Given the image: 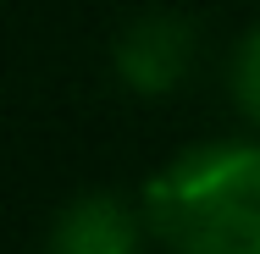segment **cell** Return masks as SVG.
Listing matches in <instances>:
<instances>
[{
  "mask_svg": "<svg viewBox=\"0 0 260 254\" xmlns=\"http://www.w3.org/2000/svg\"><path fill=\"white\" fill-rule=\"evenodd\" d=\"M144 221L172 254H260V144L216 138L172 155L144 188Z\"/></svg>",
  "mask_w": 260,
  "mask_h": 254,
  "instance_id": "cell-1",
  "label": "cell"
},
{
  "mask_svg": "<svg viewBox=\"0 0 260 254\" xmlns=\"http://www.w3.org/2000/svg\"><path fill=\"white\" fill-rule=\"evenodd\" d=\"M111 66H116V83L133 94H150V100L172 94L194 72V28L172 11H144L122 28Z\"/></svg>",
  "mask_w": 260,
  "mask_h": 254,
  "instance_id": "cell-2",
  "label": "cell"
},
{
  "mask_svg": "<svg viewBox=\"0 0 260 254\" xmlns=\"http://www.w3.org/2000/svg\"><path fill=\"white\" fill-rule=\"evenodd\" d=\"M150 221L116 194H78L45 232V254H139Z\"/></svg>",
  "mask_w": 260,
  "mask_h": 254,
  "instance_id": "cell-3",
  "label": "cell"
},
{
  "mask_svg": "<svg viewBox=\"0 0 260 254\" xmlns=\"http://www.w3.org/2000/svg\"><path fill=\"white\" fill-rule=\"evenodd\" d=\"M233 100H238V111L260 127V28L238 45V55H233Z\"/></svg>",
  "mask_w": 260,
  "mask_h": 254,
  "instance_id": "cell-4",
  "label": "cell"
}]
</instances>
